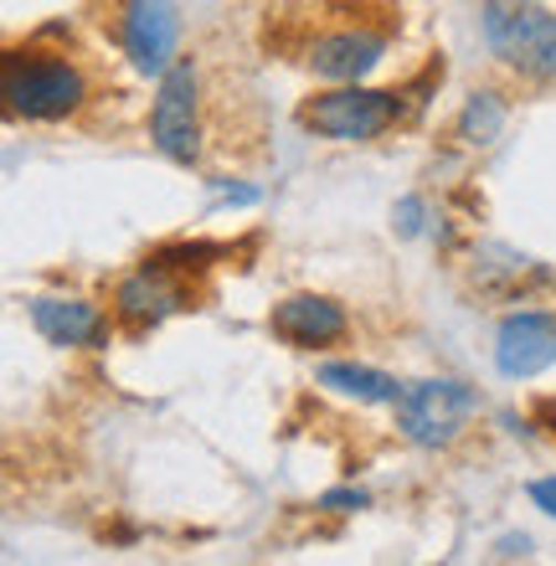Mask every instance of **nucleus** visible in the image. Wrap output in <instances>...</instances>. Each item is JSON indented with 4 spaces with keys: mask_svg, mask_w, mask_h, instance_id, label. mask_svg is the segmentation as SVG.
<instances>
[{
    "mask_svg": "<svg viewBox=\"0 0 556 566\" xmlns=\"http://www.w3.org/2000/svg\"><path fill=\"white\" fill-rule=\"evenodd\" d=\"M0 98L6 114L27 124H57L83 108L88 98V77L77 62L62 52H36V46H11L6 67H0Z\"/></svg>",
    "mask_w": 556,
    "mask_h": 566,
    "instance_id": "f257e3e1",
    "label": "nucleus"
},
{
    "mask_svg": "<svg viewBox=\"0 0 556 566\" xmlns=\"http://www.w3.org/2000/svg\"><path fill=\"white\" fill-rule=\"evenodd\" d=\"M402 98L407 93H387V88H361V83H340V88L319 93L300 108V129L335 145H366V139L387 135L391 124L402 119Z\"/></svg>",
    "mask_w": 556,
    "mask_h": 566,
    "instance_id": "f03ea898",
    "label": "nucleus"
},
{
    "mask_svg": "<svg viewBox=\"0 0 556 566\" xmlns=\"http://www.w3.org/2000/svg\"><path fill=\"white\" fill-rule=\"evenodd\" d=\"M484 42L521 73L556 77V15L536 0H484Z\"/></svg>",
    "mask_w": 556,
    "mask_h": 566,
    "instance_id": "7ed1b4c3",
    "label": "nucleus"
},
{
    "mask_svg": "<svg viewBox=\"0 0 556 566\" xmlns=\"http://www.w3.org/2000/svg\"><path fill=\"white\" fill-rule=\"evenodd\" d=\"M397 432L418 448H449L459 432H464L469 412H474V391L453 376H428V381H412L397 397Z\"/></svg>",
    "mask_w": 556,
    "mask_h": 566,
    "instance_id": "20e7f679",
    "label": "nucleus"
},
{
    "mask_svg": "<svg viewBox=\"0 0 556 566\" xmlns=\"http://www.w3.org/2000/svg\"><path fill=\"white\" fill-rule=\"evenodd\" d=\"M150 139L176 165H196L201 155V114H196V62H170L160 73L150 104Z\"/></svg>",
    "mask_w": 556,
    "mask_h": 566,
    "instance_id": "39448f33",
    "label": "nucleus"
},
{
    "mask_svg": "<svg viewBox=\"0 0 556 566\" xmlns=\"http://www.w3.org/2000/svg\"><path fill=\"white\" fill-rule=\"evenodd\" d=\"M119 36L124 52L145 77H160L176 57V42H181V15H176V0H124L119 15Z\"/></svg>",
    "mask_w": 556,
    "mask_h": 566,
    "instance_id": "423d86ee",
    "label": "nucleus"
},
{
    "mask_svg": "<svg viewBox=\"0 0 556 566\" xmlns=\"http://www.w3.org/2000/svg\"><path fill=\"white\" fill-rule=\"evenodd\" d=\"M191 304V289L181 283V273L160 269V263H145L139 273L114 289V314H119V325L129 329H155L166 325L170 314H181Z\"/></svg>",
    "mask_w": 556,
    "mask_h": 566,
    "instance_id": "0eeeda50",
    "label": "nucleus"
},
{
    "mask_svg": "<svg viewBox=\"0 0 556 566\" xmlns=\"http://www.w3.org/2000/svg\"><path fill=\"white\" fill-rule=\"evenodd\" d=\"M495 366L500 376L511 381H531L556 366V314L542 310H526V314H511L495 335Z\"/></svg>",
    "mask_w": 556,
    "mask_h": 566,
    "instance_id": "6e6552de",
    "label": "nucleus"
},
{
    "mask_svg": "<svg viewBox=\"0 0 556 566\" xmlns=\"http://www.w3.org/2000/svg\"><path fill=\"white\" fill-rule=\"evenodd\" d=\"M27 314H31V329H36L46 345H62V350H98V345H108V319L88 298L36 294L27 304Z\"/></svg>",
    "mask_w": 556,
    "mask_h": 566,
    "instance_id": "1a4fd4ad",
    "label": "nucleus"
},
{
    "mask_svg": "<svg viewBox=\"0 0 556 566\" xmlns=\"http://www.w3.org/2000/svg\"><path fill=\"white\" fill-rule=\"evenodd\" d=\"M269 325L294 350H319V345H335L346 335V310L325 294H289L284 304H273Z\"/></svg>",
    "mask_w": 556,
    "mask_h": 566,
    "instance_id": "9d476101",
    "label": "nucleus"
},
{
    "mask_svg": "<svg viewBox=\"0 0 556 566\" xmlns=\"http://www.w3.org/2000/svg\"><path fill=\"white\" fill-rule=\"evenodd\" d=\"M387 57V36L366 27H346V31H325L315 46H310V67L325 83H361L376 62Z\"/></svg>",
    "mask_w": 556,
    "mask_h": 566,
    "instance_id": "9b49d317",
    "label": "nucleus"
},
{
    "mask_svg": "<svg viewBox=\"0 0 556 566\" xmlns=\"http://www.w3.org/2000/svg\"><path fill=\"white\" fill-rule=\"evenodd\" d=\"M319 387H331L335 397H350V402H397L402 397V381L376 366H356V360H325L319 366Z\"/></svg>",
    "mask_w": 556,
    "mask_h": 566,
    "instance_id": "f8f14e48",
    "label": "nucleus"
},
{
    "mask_svg": "<svg viewBox=\"0 0 556 566\" xmlns=\"http://www.w3.org/2000/svg\"><path fill=\"white\" fill-rule=\"evenodd\" d=\"M500 129H505V98L500 93H469V104H464V114H459V139L464 145H474V149H484V145H495L500 139Z\"/></svg>",
    "mask_w": 556,
    "mask_h": 566,
    "instance_id": "ddd939ff",
    "label": "nucleus"
},
{
    "mask_svg": "<svg viewBox=\"0 0 556 566\" xmlns=\"http://www.w3.org/2000/svg\"><path fill=\"white\" fill-rule=\"evenodd\" d=\"M211 258H227V248H217V242H176V248H160L145 263H160L170 273H191V269H207Z\"/></svg>",
    "mask_w": 556,
    "mask_h": 566,
    "instance_id": "4468645a",
    "label": "nucleus"
},
{
    "mask_svg": "<svg viewBox=\"0 0 556 566\" xmlns=\"http://www.w3.org/2000/svg\"><path fill=\"white\" fill-rule=\"evenodd\" d=\"M422 217H428L422 196H402V201L391 207V227H397L402 238H418V232H422Z\"/></svg>",
    "mask_w": 556,
    "mask_h": 566,
    "instance_id": "2eb2a0df",
    "label": "nucleus"
},
{
    "mask_svg": "<svg viewBox=\"0 0 556 566\" xmlns=\"http://www.w3.org/2000/svg\"><path fill=\"white\" fill-rule=\"evenodd\" d=\"M217 191V207H258V186H242V180H211Z\"/></svg>",
    "mask_w": 556,
    "mask_h": 566,
    "instance_id": "dca6fc26",
    "label": "nucleus"
},
{
    "mask_svg": "<svg viewBox=\"0 0 556 566\" xmlns=\"http://www.w3.org/2000/svg\"><path fill=\"white\" fill-rule=\"evenodd\" d=\"M319 510H331V515L366 510V490H325V494H319Z\"/></svg>",
    "mask_w": 556,
    "mask_h": 566,
    "instance_id": "f3484780",
    "label": "nucleus"
},
{
    "mask_svg": "<svg viewBox=\"0 0 556 566\" xmlns=\"http://www.w3.org/2000/svg\"><path fill=\"white\" fill-rule=\"evenodd\" d=\"M526 494H531V505L542 510V515H552V521H556V474L552 479H531Z\"/></svg>",
    "mask_w": 556,
    "mask_h": 566,
    "instance_id": "a211bd4d",
    "label": "nucleus"
},
{
    "mask_svg": "<svg viewBox=\"0 0 556 566\" xmlns=\"http://www.w3.org/2000/svg\"><path fill=\"white\" fill-rule=\"evenodd\" d=\"M495 556H531V536H500Z\"/></svg>",
    "mask_w": 556,
    "mask_h": 566,
    "instance_id": "6ab92c4d",
    "label": "nucleus"
},
{
    "mask_svg": "<svg viewBox=\"0 0 556 566\" xmlns=\"http://www.w3.org/2000/svg\"><path fill=\"white\" fill-rule=\"evenodd\" d=\"M542 428H552V438H556V397L542 402Z\"/></svg>",
    "mask_w": 556,
    "mask_h": 566,
    "instance_id": "aec40b11",
    "label": "nucleus"
}]
</instances>
